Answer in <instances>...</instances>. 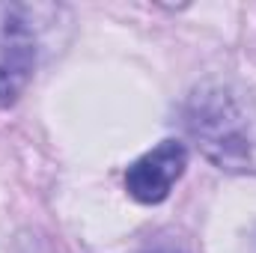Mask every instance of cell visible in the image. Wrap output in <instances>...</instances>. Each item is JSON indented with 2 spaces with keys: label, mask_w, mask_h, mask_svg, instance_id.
<instances>
[{
  "label": "cell",
  "mask_w": 256,
  "mask_h": 253,
  "mask_svg": "<svg viewBox=\"0 0 256 253\" xmlns=\"http://www.w3.org/2000/svg\"><path fill=\"white\" fill-rule=\"evenodd\" d=\"M27 74H30V51H27V45L12 42V48L0 60V108H6L18 98V92L27 84Z\"/></svg>",
  "instance_id": "3"
},
{
  "label": "cell",
  "mask_w": 256,
  "mask_h": 253,
  "mask_svg": "<svg viewBox=\"0 0 256 253\" xmlns=\"http://www.w3.org/2000/svg\"><path fill=\"white\" fill-rule=\"evenodd\" d=\"M188 134L220 170H256V131L244 108L224 86H200L185 114Z\"/></svg>",
  "instance_id": "1"
},
{
  "label": "cell",
  "mask_w": 256,
  "mask_h": 253,
  "mask_svg": "<svg viewBox=\"0 0 256 253\" xmlns=\"http://www.w3.org/2000/svg\"><path fill=\"white\" fill-rule=\"evenodd\" d=\"M188 167V149L179 140H164L140 155L126 170V190L143 206L164 202Z\"/></svg>",
  "instance_id": "2"
},
{
  "label": "cell",
  "mask_w": 256,
  "mask_h": 253,
  "mask_svg": "<svg viewBox=\"0 0 256 253\" xmlns=\"http://www.w3.org/2000/svg\"><path fill=\"white\" fill-rule=\"evenodd\" d=\"M146 253H179V250H173V248H155V250H146Z\"/></svg>",
  "instance_id": "4"
}]
</instances>
